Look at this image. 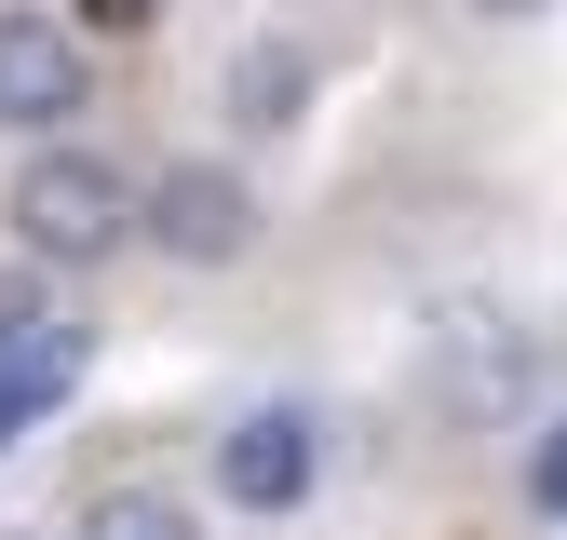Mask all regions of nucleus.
<instances>
[{
	"label": "nucleus",
	"mask_w": 567,
	"mask_h": 540,
	"mask_svg": "<svg viewBox=\"0 0 567 540\" xmlns=\"http://www.w3.org/2000/svg\"><path fill=\"white\" fill-rule=\"evenodd\" d=\"M68 540H203V513H189L176 487H95Z\"/></svg>",
	"instance_id": "423d86ee"
},
{
	"label": "nucleus",
	"mask_w": 567,
	"mask_h": 540,
	"mask_svg": "<svg viewBox=\"0 0 567 540\" xmlns=\"http://www.w3.org/2000/svg\"><path fill=\"white\" fill-rule=\"evenodd\" d=\"M311 487H324V419L311 405H244V419L217 433V500L230 513H311Z\"/></svg>",
	"instance_id": "20e7f679"
},
{
	"label": "nucleus",
	"mask_w": 567,
	"mask_h": 540,
	"mask_svg": "<svg viewBox=\"0 0 567 540\" xmlns=\"http://www.w3.org/2000/svg\"><path fill=\"white\" fill-rule=\"evenodd\" d=\"M135 243H163L176 270H230V257H257V189H244V163H217V149L163 163L150 189H135Z\"/></svg>",
	"instance_id": "7ed1b4c3"
},
{
	"label": "nucleus",
	"mask_w": 567,
	"mask_h": 540,
	"mask_svg": "<svg viewBox=\"0 0 567 540\" xmlns=\"http://www.w3.org/2000/svg\"><path fill=\"white\" fill-rule=\"evenodd\" d=\"M150 14H163V0H68V28H82V41H135Z\"/></svg>",
	"instance_id": "6e6552de"
},
{
	"label": "nucleus",
	"mask_w": 567,
	"mask_h": 540,
	"mask_svg": "<svg viewBox=\"0 0 567 540\" xmlns=\"http://www.w3.org/2000/svg\"><path fill=\"white\" fill-rule=\"evenodd\" d=\"M0 217H14L28 270H109L135 243V176L109 149H82V135H41V149L14 163V189H0Z\"/></svg>",
	"instance_id": "f257e3e1"
},
{
	"label": "nucleus",
	"mask_w": 567,
	"mask_h": 540,
	"mask_svg": "<svg viewBox=\"0 0 567 540\" xmlns=\"http://www.w3.org/2000/svg\"><path fill=\"white\" fill-rule=\"evenodd\" d=\"M527 513L567 527V405H554V419H527Z\"/></svg>",
	"instance_id": "0eeeda50"
},
{
	"label": "nucleus",
	"mask_w": 567,
	"mask_h": 540,
	"mask_svg": "<svg viewBox=\"0 0 567 540\" xmlns=\"http://www.w3.org/2000/svg\"><path fill=\"white\" fill-rule=\"evenodd\" d=\"M95 108V41L54 14V0H0V135H68Z\"/></svg>",
	"instance_id": "f03ea898"
},
{
	"label": "nucleus",
	"mask_w": 567,
	"mask_h": 540,
	"mask_svg": "<svg viewBox=\"0 0 567 540\" xmlns=\"http://www.w3.org/2000/svg\"><path fill=\"white\" fill-rule=\"evenodd\" d=\"M298 108H311V54H298V41H244V54H230V122H244V135H284Z\"/></svg>",
	"instance_id": "39448f33"
},
{
	"label": "nucleus",
	"mask_w": 567,
	"mask_h": 540,
	"mask_svg": "<svg viewBox=\"0 0 567 540\" xmlns=\"http://www.w3.org/2000/svg\"><path fill=\"white\" fill-rule=\"evenodd\" d=\"M460 14H486V28H540L554 0H460Z\"/></svg>",
	"instance_id": "1a4fd4ad"
}]
</instances>
